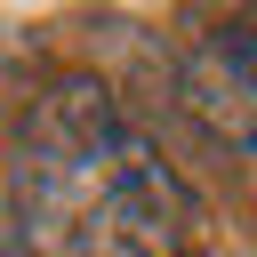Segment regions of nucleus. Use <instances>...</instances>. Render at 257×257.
<instances>
[{"label": "nucleus", "instance_id": "f257e3e1", "mask_svg": "<svg viewBox=\"0 0 257 257\" xmlns=\"http://www.w3.org/2000/svg\"><path fill=\"white\" fill-rule=\"evenodd\" d=\"M193 193L96 80H48L8 153V241L24 257H177Z\"/></svg>", "mask_w": 257, "mask_h": 257}, {"label": "nucleus", "instance_id": "f03ea898", "mask_svg": "<svg viewBox=\"0 0 257 257\" xmlns=\"http://www.w3.org/2000/svg\"><path fill=\"white\" fill-rule=\"evenodd\" d=\"M185 104L257 161V8L225 16L193 56H185Z\"/></svg>", "mask_w": 257, "mask_h": 257}]
</instances>
